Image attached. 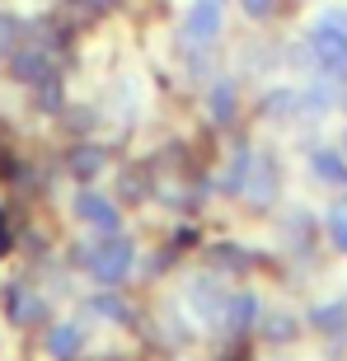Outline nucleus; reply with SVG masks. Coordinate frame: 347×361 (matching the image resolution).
Masks as SVG:
<instances>
[{
	"label": "nucleus",
	"instance_id": "obj_2",
	"mask_svg": "<svg viewBox=\"0 0 347 361\" xmlns=\"http://www.w3.org/2000/svg\"><path fill=\"white\" fill-rule=\"evenodd\" d=\"M310 47H315V61L329 71H347V33L329 24H315L310 28Z\"/></svg>",
	"mask_w": 347,
	"mask_h": 361
},
{
	"label": "nucleus",
	"instance_id": "obj_6",
	"mask_svg": "<svg viewBox=\"0 0 347 361\" xmlns=\"http://www.w3.org/2000/svg\"><path fill=\"white\" fill-rule=\"evenodd\" d=\"M244 192H249V197H254L258 207H263V202L272 197V192H277V178H272V169H267V164H258V169H254V178L244 183Z\"/></svg>",
	"mask_w": 347,
	"mask_h": 361
},
{
	"label": "nucleus",
	"instance_id": "obj_12",
	"mask_svg": "<svg viewBox=\"0 0 347 361\" xmlns=\"http://www.w3.org/2000/svg\"><path fill=\"white\" fill-rule=\"evenodd\" d=\"M329 235H334L338 249H347V202H338L334 216H329Z\"/></svg>",
	"mask_w": 347,
	"mask_h": 361
},
{
	"label": "nucleus",
	"instance_id": "obj_5",
	"mask_svg": "<svg viewBox=\"0 0 347 361\" xmlns=\"http://www.w3.org/2000/svg\"><path fill=\"white\" fill-rule=\"evenodd\" d=\"M310 169H315L324 183H347V160H343V155H334V150H315Z\"/></svg>",
	"mask_w": 347,
	"mask_h": 361
},
{
	"label": "nucleus",
	"instance_id": "obj_3",
	"mask_svg": "<svg viewBox=\"0 0 347 361\" xmlns=\"http://www.w3.org/2000/svg\"><path fill=\"white\" fill-rule=\"evenodd\" d=\"M75 216H80L85 226L104 230V235L118 230V207H113L108 197H99V192H80V197H75Z\"/></svg>",
	"mask_w": 347,
	"mask_h": 361
},
{
	"label": "nucleus",
	"instance_id": "obj_1",
	"mask_svg": "<svg viewBox=\"0 0 347 361\" xmlns=\"http://www.w3.org/2000/svg\"><path fill=\"white\" fill-rule=\"evenodd\" d=\"M80 263L90 268V277H99L104 286H113V281L127 277V268H132V240L127 235H104V240H94L80 249Z\"/></svg>",
	"mask_w": 347,
	"mask_h": 361
},
{
	"label": "nucleus",
	"instance_id": "obj_19",
	"mask_svg": "<svg viewBox=\"0 0 347 361\" xmlns=\"http://www.w3.org/2000/svg\"><path fill=\"white\" fill-rule=\"evenodd\" d=\"M5 249H10V240H5V221H0V254H5Z\"/></svg>",
	"mask_w": 347,
	"mask_h": 361
},
{
	"label": "nucleus",
	"instance_id": "obj_18",
	"mask_svg": "<svg viewBox=\"0 0 347 361\" xmlns=\"http://www.w3.org/2000/svg\"><path fill=\"white\" fill-rule=\"evenodd\" d=\"M319 24H329V28H338V33H347V10H329Z\"/></svg>",
	"mask_w": 347,
	"mask_h": 361
},
{
	"label": "nucleus",
	"instance_id": "obj_16",
	"mask_svg": "<svg viewBox=\"0 0 347 361\" xmlns=\"http://www.w3.org/2000/svg\"><path fill=\"white\" fill-rule=\"evenodd\" d=\"M10 47H14V19L0 14V52H10Z\"/></svg>",
	"mask_w": 347,
	"mask_h": 361
},
{
	"label": "nucleus",
	"instance_id": "obj_20",
	"mask_svg": "<svg viewBox=\"0 0 347 361\" xmlns=\"http://www.w3.org/2000/svg\"><path fill=\"white\" fill-rule=\"evenodd\" d=\"M343 150H347V136H343Z\"/></svg>",
	"mask_w": 347,
	"mask_h": 361
},
{
	"label": "nucleus",
	"instance_id": "obj_9",
	"mask_svg": "<svg viewBox=\"0 0 347 361\" xmlns=\"http://www.w3.org/2000/svg\"><path fill=\"white\" fill-rule=\"evenodd\" d=\"M10 300H14V310H10V314H14L19 324H28V319H38V314H42V300H38V295H24V291H14Z\"/></svg>",
	"mask_w": 347,
	"mask_h": 361
},
{
	"label": "nucleus",
	"instance_id": "obj_14",
	"mask_svg": "<svg viewBox=\"0 0 347 361\" xmlns=\"http://www.w3.org/2000/svg\"><path fill=\"white\" fill-rule=\"evenodd\" d=\"M94 310H99L104 319H122V314H127V305H122L118 295H99V300H94Z\"/></svg>",
	"mask_w": 347,
	"mask_h": 361
},
{
	"label": "nucleus",
	"instance_id": "obj_4",
	"mask_svg": "<svg viewBox=\"0 0 347 361\" xmlns=\"http://www.w3.org/2000/svg\"><path fill=\"white\" fill-rule=\"evenodd\" d=\"M188 33L197 42H207V38H216L221 33V0H197L193 10H188Z\"/></svg>",
	"mask_w": 347,
	"mask_h": 361
},
{
	"label": "nucleus",
	"instance_id": "obj_10",
	"mask_svg": "<svg viewBox=\"0 0 347 361\" xmlns=\"http://www.w3.org/2000/svg\"><path fill=\"white\" fill-rule=\"evenodd\" d=\"M71 169H75L80 178H94L99 169H104V155H99V150H75V155H71Z\"/></svg>",
	"mask_w": 347,
	"mask_h": 361
},
{
	"label": "nucleus",
	"instance_id": "obj_17",
	"mask_svg": "<svg viewBox=\"0 0 347 361\" xmlns=\"http://www.w3.org/2000/svg\"><path fill=\"white\" fill-rule=\"evenodd\" d=\"M267 334H277V338H286V334H291V319H281V314H267Z\"/></svg>",
	"mask_w": 347,
	"mask_h": 361
},
{
	"label": "nucleus",
	"instance_id": "obj_11",
	"mask_svg": "<svg viewBox=\"0 0 347 361\" xmlns=\"http://www.w3.org/2000/svg\"><path fill=\"white\" fill-rule=\"evenodd\" d=\"M75 343H80V329H75V324H66V329H56V334H52V352H56V357H71Z\"/></svg>",
	"mask_w": 347,
	"mask_h": 361
},
{
	"label": "nucleus",
	"instance_id": "obj_7",
	"mask_svg": "<svg viewBox=\"0 0 347 361\" xmlns=\"http://www.w3.org/2000/svg\"><path fill=\"white\" fill-rule=\"evenodd\" d=\"M212 113H216V122H230V113H235V85L230 80L212 85Z\"/></svg>",
	"mask_w": 347,
	"mask_h": 361
},
{
	"label": "nucleus",
	"instance_id": "obj_15",
	"mask_svg": "<svg viewBox=\"0 0 347 361\" xmlns=\"http://www.w3.org/2000/svg\"><path fill=\"white\" fill-rule=\"evenodd\" d=\"M240 5H244V14H254V19H267L277 0H240Z\"/></svg>",
	"mask_w": 347,
	"mask_h": 361
},
{
	"label": "nucleus",
	"instance_id": "obj_13",
	"mask_svg": "<svg viewBox=\"0 0 347 361\" xmlns=\"http://www.w3.org/2000/svg\"><path fill=\"white\" fill-rule=\"evenodd\" d=\"M315 324H319V329H338V324H347V310L343 305H324L319 314H315Z\"/></svg>",
	"mask_w": 347,
	"mask_h": 361
},
{
	"label": "nucleus",
	"instance_id": "obj_8",
	"mask_svg": "<svg viewBox=\"0 0 347 361\" xmlns=\"http://www.w3.org/2000/svg\"><path fill=\"white\" fill-rule=\"evenodd\" d=\"M254 295H235V300H226V324L230 329H244V324L254 319Z\"/></svg>",
	"mask_w": 347,
	"mask_h": 361
}]
</instances>
